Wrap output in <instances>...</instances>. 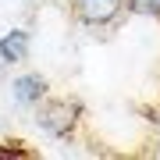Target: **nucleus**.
<instances>
[{
	"mask_svg": "<svg viewBox=\"0 0 160 160\" xmlns=\"http://www.w3.org/2000/svg\"><path fill=\"white\" fill-rule=\"evenodd\" d=\"M7 128H11V125H7V118H0V139L7 135Z\"/></svg>",
	"mask_w": 160,
	"mask_h": 160,
	"instance_id": "obj_6",
	"label": "nucleus"
},
{
	"mask_svg": "<svg viewBox=\"0 0 160 160\" xmlns=\"http://www.w3.org/2000/svg\"><path fill=\"white\" fill-rule=\"evenodd\" d=\"M128 11V0H71V14L86 29H107Z\"/></svg>",
	"mask_w": 160,
	"mask_h": 160,
	"instance_id": "obj_2",
	"label": "nucleus"
},
{
	"mask_svg": "<svg viewBox=\"0 0 160 160\" xmlns=\"http://www.w3.org/2000/svg\"><path fill=\"white\" fill-rule=\"evenodd\" d=\"M29 46H32V36L25 29H11L0 36V61L4 64H22L29 61Z\"/></svg>",
	"mask_w": 160,
	"mask_h": 160,
	"instance_id": "obj_4",
	"label": "nucleus"
},
{
	"mask_svg": "<svg viewBox=\"0 0 160 160\" xmlns=\"http://www.w3.org/2000/svg\"><path fill=\"white\" fill-rule=\"evenodd\" d=\"M82 103L75 96H46L36 107V125H39L50 139H71L75 128L82 125Z\"/></svg>",
	"mask_w": 160,
	"mask_h": 160,
	"instance_id": "obj_1",
	"label": "nucleus"
},
{
	"mask_svg": "<svg viewBox=\"0 0 160 160\" xmlns=\"http://www.w3.org/2000/svg\"><path fill=\"white\" fill-rule=\"evenodd\" d=\"M11 96H14V103H18V107L36 110V107H39L46 96H50V82H46L43 75H36V71H29V75H18V78L11 82Z\"/></svg>",
	"mask_w": 160,
	"mask_h": 160,
	"instance_id": "obj_3",
	"label": "nucleus"
},
{
	"mask_svg": "<svg viewBox=\"0 0 160 160\" xmlns=\"http://www.w3.org/2000/svg\"><path fill=\"white\" fill-rule=\"evenodd\" d=\"M153 128H157V132H160V114H157V118H153Z\"/></svg>",
	"mask_w": 160,
	"mask_h": 160,
	"instance_id": "obj_7",
	"label": "nucleus"
},
{
	"mask_svg": "<svg viewBox=\"0 0 160 160\" xmlns=\"http://www.w3.org/2000/svg\"><path fill=\"white\" fill-rule=\"evenodd\" d=\"M128 11L139 18H160V0H128Z\"/></svg>",
	"mask_w": 160,
	"mask_h": 160,
	"instance_id": "obj_5",
	"label": "nucleus"
}]
</instances>
